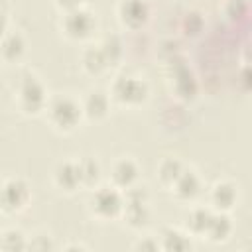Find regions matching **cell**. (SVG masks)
<instances>
[{"label": "cell", "mask_w": 252, "mask_h": 252, "mask_svg": "<svg viewBox=\"0 0 252 252\" xmlns=\"http://www.w3.org/2000/svg\"><path fill=\"white\" fill-rule=\"evenodd\" d=\"M24 51V41L20 35H8L2 43V55L8 59H16L20 57V53Z\"/></svg>", "instance_id": "obj_14"}, {"label": "cell", "mask_w": 252, "mask_h": 252, "mask_svg": "<svg viewBox=\"0 0 252 252\" xmlns=\"http://www.w3.org/2000/svg\"><path fill=\"white\" fill-rule=\"evenodd\" d=\"M175 181H177V195H179V197L189 199V197H195V195H197L199 181H197V177H195L193 173H183V171H181V175H179Z\"/></svg>", "instance_id": "obj_10"}, {"label": "cell", "mask_w": 252, "mask_h": 252, "mask_svg": "<svg viewBox=\"0 0 252 252\" xmlns=\"http://www.w3.org/2000/svg\"><path fill=\"white\" fill-rule=\"evenodd\" d=\"M93 30V18L87 12L81 10H71L65 18V32L71 37H85Z\"/></svg>", "instance_id": "obj_4"}, {"label": "cell", "mask_w": 252, "mask_h": 252, "mask_svg": "<svg viewBox=\"0 0 252 252\" xmlns=\"http://www.w3.org/2000/svg\"><path fill=\"white\" fill-rule=\"evenodd\" d=\"M114 94L122 102H138L146 96V87L136 79H120L114 87Z\"/></svg>", "instance_id": "obj_5"}, {"label": "cell", "mask_w": 252, "mask_h": 252, "mask_svg": "<svg viewBox=\"0 0 252 252\" xmlns=\"http://www.w3.org/2000/svg\"><path fill=\"white\" fill-rule=\"evenodd\" d=\"M55 177H57V183H59L61 187H65V189H73V187L81 181V177H79V167L73 165V163H63V165H59Z\"/></svg>", "instance_id": "obj_8"}, {"label": "cell", "mask_w": 252, "mask_h": 252, "mask_svg": "<svg viewBox=\"0 0 252 252\" xmlns=\"http://www.w3.org/2000/svg\"><path fill=\"white\" fill-rule=\"evenodd\" d=\"M136 179V165L130 159H122L114 167V181L122 187H128Z\"/></svg>", "instance_id": "obj_9"}, {"label": "cell", "mask_w": 252, "mask_h": 252, "mask_svg": "<svg viewBox=\"0 0 252 252\" xmlns=\"http://www.w3.org/2000/svg\"><path fill=\"white\" fill-rule=\"evenodd\" d=\"M28 199V187L22 181H10L0 189V207L4 211L20 209Z\"/></svg>", "instance_id": "obj_1"}, {"label": "cell", "mask_w": 252, "mask_h": 252, "mask_svg": "<svg viewBox=\"0 0 252 252\" xmlns=\"http://www.w3.org/2000/svg\"><path fill=\"white\" fill-rule=\"evenodd\" d=\"M120 207H122V201H120L118 193H114L110 189H100L93 197V209L100 217H114L120 211Z\"/></svg>", "instance_id": "obj_3"}, {"label": "cell", "mask_w": 252, "mask_h": 252, "mask_svg": "<svg viewBox=\"0 0 252 252\" xmlns=\"http://www.w3.org/2000/svg\"><path fill=\"white\" fill-rule=\"evenodd\" d=\"M51 116L59 128H71L79 118V106L71 98H57L51 104Z\"/></svg>", "instance_id": "obj_2"}, {"label": "cell", "mask_w": 252, "mask_h": 252, "mask_svg": "<svg viewBox=\"0 0 252 252\" xmlns=\"http://www.w3.org/2000/svg\"><path fill=\"white\" fill-rule=\"evenodd\" d=\"M87 112L91 116H102L106 112V96L100 91L91 93V96L87 98Z\"/></svg>", "instance_id": "obj_15"}, {"label": "cell", "mask_w": 252, "mask_h": 252, "mask_svg": "<svg viewBox=\"0 0 252 252\" xmlns=\"http://www.w3.org/2000/svg\"><path fill=\"white\" fill-rule=\"evenodd\" d=\"M77 167H79V177H81V181H94V179H98V165H96V161H93V159H85V161H81V163H77Z\"/></svg>", "instance_id": "obj_17"}, {"label": "cell", "mask_w": 252, "mask_h": 252, "mask_svg": "<svg viewBox=\"0 0 252 252\" xmlns=\"http://www.w3.org/2000/svg\"><path fill=\"white\" fill-rule=\"evenodd\" d=\"M126 217H128L130 224L142 226V224H146V220H148V211H146L144 203H130V205H128V211H126Z\"/></svg>", "instance_id": "obj_16"}, {"label": "cell", "mask_w": 252, "mask_h": 252, "mask_svg": "<svg viewBox=\"0 0 252 252\" xmlns=\"http://www.w3.org/2000/svg\"><path fill=\"white\" fill-rule=\"evenodd\" d=\"M120 16H122V22L136 28L140 24L146 22V16H148V8L142 0H126L120 8Z\"/></svg>", "instance_id": "obj_6"}, {"label": "cell", "mask_w": 252, "mask_h": 252, "mask_svg": "<svg viewBox=\"0 0 252 252\" xmlns=\"http://www.w3.org/2000/svg\"><path fill=\"white\" fill-rule=\"evenodd\" d=\"M159 175H161L163 181H175V179L181 175V165H179V161H175V159L163 161L161 167H159Z\"/></svg>", "instance_id": "obj_18"}, {"label": "cell", "mask_w": 252, "mask_h": 252, "mask_svg": "<svg viewBox=\"0 0 252 252\" xmlns=\"http://www.w3.org/2000/svg\"><path fill=\"white\" fill-rule=\"evenodd\" d=\"M57 4L61 8H67V10H77V6L81 4V0H57Z\"/></svg>", "instance_id": "obj_21"}, {"label": "cell", "mask_w": 252, "mask_h": 252, "mask_svg": "<svg viewBox=\"0 0 252 252\" xmlns=\"http://www.w3.org/2000/svg\"><path fill=\"white\" fill-rule=\"evenodd\" d=\"M163 248H167V250H179V248H189V242L185 240V236H181L179 232H173V230H169V232H165V242H163Z\"/></svg>", "instance_id": "obj_19"}, {"label": "cell", "mask_w": 252, "mask_h": 252, "mask_svg": "<svg viewBox=\"0 0 252 252\" xmlns=\"http://www.w3.org/2000/svg\"><path fill=\"white\" fill-rule=\"evenodd\" d=\"M4 28H6V18L0 14V35H2V32H4Z\"/></svg>", "instance_id": "obj_22"}, {"label": "cell", "mask_w": 252, "mask_h": 252, "mask_svg": "<svg viewBox=\"0 0 252 252\" xmlns=\"http://www.w3.org/2000/svg\"><path fill=\"white\" fill-rule=\"evenodd\" d=\"M85 65L91 73H100L108 65V61H106L102 49H89L85 55Z\"/></svg>", "instance_id": "obj_13"}, {"label": "cell", "mask_w": 252, "mask_h": 252, "mask_svg": "<svg viewBox=\"0 0 252 252\" xmlns=\"http://www.w3.org/2000/svg\"><path fill=\"white\" fill-rule=\"evenodd\" d=\"M209 219H211V215L207 213V211H195L193 215H191V220H189V226L195 230V232H205V228H207V222H209Z\"/></svg>", "instance_id": "obj_20"}, {"label": "cell", "mask_w": 252, "mask_h": 252, "mask_svg": "<svg viewBox=\"0 0 252 252\" xmlns=\"http://www.w3.org/2000/svg\"><path fill=\"white\" fill-rule=\"evenodd\" d=\"M213 240H220L228 234L230 230V224H228V219L226 217H211L209 222H207V228H205Z\"/></svg>", "instance_id": "obj_11"}, {"label": "cell", "mask_w": 252, "mask_h": 252, "mask_svg": "<svg viewBox=\"0 0 252 252\" xmlns=\"http://www.w3.org/2000/svg\"><path fill=\"white\" fill-rule=\"evenodd\" d=\"M213 201H215L217 207H222V209L232 207V203H234V189L230 185H226V183L217 185L215 193H213Z\"/></svg>", "instance_id": "obj_12"}, {"label": "cell", "mask_w": 252, "mask_h": 252, "mask_svg": "<svg viewBox=\"0 0 252 252\" xmlns=\"http://www.w3.org/2000/svg\"><path fill=\"white\" fill-rule=\"evenodd\" d=\"M22 104L28 112H35L43 104V89L35 79H28L22 87Z\"/></svg>", "instance_id": "obj_7"}]
</instances>
